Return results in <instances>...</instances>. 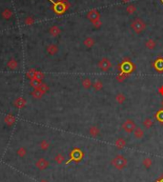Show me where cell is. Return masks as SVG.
Wrapping results in <instances>:
<instances>
[{
    "label": "cell",
    "instance_id": "9a60e30c",
    "mask_svg": "<svg viewBox=\"0 0 163 182\" xmlns=\"http://www.w3.org/2000/svg\"><path fill=\"white\" fill-rule=\"evenodd\" d=\"M145 47H146V49L153 51L155 49V47H157V42H155L153 38H150L145 42Z\"/></svg>",
    "mask_w": 163,
    "mask_h": 182
},
{
    "label": "cell",
    "instance_id": "2e32d148",
    "mask_svg": "<svg viewBox=\"0 0 163 182\" xmlns=\"http://www.w3.org/2000/svg\"><path fill=\"white\" fill-rule=\"evenodd\" d=\"M49 32H50V34L52 36L56 37V36H58L61 33V30H60L59 27H57V26L54 25L53 27H51L50 30H49Z\"/></svg>",
    "mask_w": 163,
    "mask_h": 182
},
{
    "label": "cell",
    "instance_id": "4fadbf2b",
    "mask_svg": "<svg viewBox=\"0 0 163 182\" xmlns=\"http://www.w3.org/2000/svg\"><path fill=\"white\" fill-rule=\"evenodd\" d=\"M13 105L15 106L16 108H23V107H25V105H26V99L25 98H23V97H18V98H16L15 102H13Z\"/></svg>",
    "mask_w": 163,
    "mask_h": 182
},
{
    "label": "cell",
    "instance_id": "484cf974",
    "mask_svg": "<svg viewBox=\"0 0 163 182\" xmlns=\"http://www.w3.org/2000/svg\"><path fill=\"white\" fill-rule=\"evenodd\" d=\"M36 74H37V71L36 70H34V69H30L29 71L27 72V77L29 78L30 80H32V79H34L36 76Z\"/></svg>",
    "mask_w": 163,
    "mask_h": 182
},
{
    "label": "cell",
    "instance_id": "d590c367",
    "mask_svg": "<svg viewBox=\"0 0 163 182\" xmlns=\"http://www.w3.org/2000/svg\"><path fill=\"white\" fill-rule=\"evenodd\" d=\"M127 77V74H124V73H121L120 74H118L116 76V80L118 82H123V80L125 79Z\"/></svg>",
    "mask_w": 163,
    "mask_h": 182
},
{
    "label": "cell",
    "instance_id": "5b68a950",
    "mask_svg": "<svg viewBox=\"0 0 163 182\" xmlns=\"http://www.w3.org/2000/svg\"><path fill=\"white\" fill-rule=\"evenodd\" d=\"M70 7V4H69L68 1L66 0H60L56 3H54V11L57 13H63L65 11H67Z\"/></svg>",
    "mask_w": 163,
    "mask_h": 182
},
{
    "label": "cell",
    "instance_id": "ffe728a7",
    "mask_svg": "<svg viewBox=\"0 0 163 182\" xmlns=\"http://www.w3.org/2000/svg\"><path fill=\"white\" fill-rule=\"evenodd\" d=\"M125 100H126V97L122 94V92H118V94L116 95V102L117 103V104L122 105L123 103L125 102Z\"/></svg>",
    "mask_w": 163,
    "mask_h": 182
},
{
    "label": "cell",
    "instance_id": "f1b7e54d",
    "mask_svg": "<svg viewBox=\"0 0 163 182\" xmlns=\"http://www.w3.org/2000/svg\"><path fill=\"white\" fill-rule=\"evenodd\" d=\"M39 146H40L41 150H43V151H47L48 149L50 148V143L48 142L47 140H42V141L40 142Z\"/></svg>",
    "mask_w": 163,
    "mask_h": 182
},
{
    "label": "cell",
    "instance_id": "cb8c5ba5",
    "mask_svg": "<svg viewBox=\"0 0 163 182\" xmlns=\"http://www.w3.org/2000/svg\"><path fill=\"white\" fill-rule=\"evenodd\" d=\"M142 165H143L146 169H150L153 165V160L150 157H145V158L142 160Z\"/></svg>",
    "mask_w": 163,
    "mask_h": 182
},
{
    "label": "cell",
    "instance_id": "83f0119b",
    "mask_svg": "<svg viewBox=\"0 0 163 182\" xmlns=\"http://www.w3.org/2000/svg\"><path fill=\"white\" fill-rule=\"evenodd\" d=\"M54 160H55V162H56L57 164H62L65 161V157H64V156L62 154H57L56 156H55V157H54Z\"/></svg>",
    "mask_w": 163,
    "mask_h": 182
},
{
    "label": "cell",
    "instance_id": "74e56055",
    "mask_svg": "<svg viewBox=\"0 0 163 182\" xmlns=\"http://www.w3.org/2000/svg\"><path fill=\"white\" fill-rule=\"evenodd\" d=\"M44 76H45V74L42 73V72H38L37 71V74H36V79H38V80H42L43 78H44Z\"/></svg>",
    "mask_w": 163,
    "mask_h": 182
},
{
    "label": "cell",
    "instance_id": "7a4b0ae2",
    "mask_svg": "<svg viewBox=\"0 0 163 182\" xmlns=\"http://www.w3.org/2000/svg\"><path fill=\"white\" fill-rule=\"evenodd\" d=\"M131 28L136 33H140L146 29V23H145L141 18L134 19L131 23Z\"/></svg>",
    "mask_w": 163,
    "mask_h": 182
},
{
    "label": "cell",
    "instance_id": "8fae6325",
    "mask_svg": "<svg viewBox=\"0 0 163 182\" xmlns=\"http://www.w3.org/2000/svg\"><path fill=\"white\" fill-rule=\"evenodd\" d=\"M47 53L50 54V56H54L58 53V47L55 44H50V45L47 46Z\"/></svg>",
    "mask_w": 163,
    "mask_h": 182
},
{
    "label": "cell",
    "instance_id": "60d3db41",
    "mask_svg": "<svg viewBox=\"0 0 163 182\" xmlns=\"http://www.w3.org/2000/svg\"><path fill=\"white\" fill-rule=\"evenodd\" d=\"M162 1H163V0H162Z\"/></svg>",
    "mask_w": 163,
    "mask_h": 182
},
{
    "label": "cell",
    "instance_id": "e575fe53",
    "mask_svg": "<svg viewBox=\"0 0 163 182\" xmlns=\"http://www.w3.org/2000/svg\"><path fill=\"white\" fill-rule=\"evenodd\" d=\"M155 117H157V120H159L160 122H163V110H160V111H158L157 114H155Z\"/></svg>",
    "mask_w": 163,
    "mask_h": 182
},
{
    "label": "cell",
    "instance_id": "d6a6232c",
    "mask_svg": "<svg viewBox=\"0 0 163 182\" xmlns=\"http://www.w3.org/2000/svg\"><path fill=\"white\" fill-rule=\"evenodd\" d=\"M40 84H41V81L36 79V78H34V79H32L30 81V85L32 86L33 89H37L38 86H39Z\"/></svg>",
    "mask_w": 163,
    "mask_h": 182
},
{
    "label": "cell",
    "instance_id": "1f68e13d",
    "mask_svg": "<svg viewBox=\"0 0 163 182\" xmlns=\"http://www.w3.org/2000/svg\"><path fill=\"white\" fill-rule=\"evenodd\" d=\"M16 154H17V156H18L24 157L27 154V150L24 148V147H20V148L16 151Z\"/></svg>",
    "mask_w": 163,
    "mask_h": 182
},
{
    "label": "cell",
    "instance_id": "f35d334b",
    "mask_svg": "<svg viewBox=\"0 0 163 182\" xmlns=\"http://www.w3.org/2000/svg\"><path fill=\"white\" fill-rule=\"evenodd\" d=\"M158 92H159V94H160L161 95H163V86H161L160 88H159V90H158Z\"/></svg>",
    "mask_w": 163,
    "mask_h": 182
},
{
    "label": "cell",
    "instance_id": "277c9868",
    "mask_svg": "<svg viewBox=\"0 0 163 182\" xmlns=\"http://www.w3.org/2000/svg\"><path fill=\"white\" fill-rule=\"evenodd\" d=\"M112 66H113V64L108 57H102L98 63V69L101 70L102 72H108L110 69L112 68Z\"/></svg>",
    "mask_w": 163,
    "mask_h": 182
},
{
    "label": "cell",
    "instance_id": "d6986e66",
    "mask_svg": "<svg viewBox=\"0 0 163 182\" xmlns=\"http://www.w3.org/2000/svg\"><path fill=\"white\" fill-rule=\"evenodd\" d=\"M83 44H84V46L86 48H92L93 45L95 44V40L93 38V37H86L83 41Z\"/></svg>",
    "mask_w": 163,
    "mask_h": 182
},
{
    "label": "cell",
    "instance_id": "4316f807",
    "mask_svg": "<svg viewBox=\"0 0 163 182\" xmlns=\"http://www.w3.org/2000/svg\"><path fill=\"white\" fill-rule=\"evenodd\" d=\"M43 94H42V92H41L39 90H37V89H34V90L32 92V97H34L36 99H40L43 97Z\"/></svg>",
    "mask_w": 163,
    "mask_h": 182
},
{
    "label": "cell",
    "instance_id": "9c48e42d",
    "mask_svg": "<svg viewBox=\"0 0 163 182\" xmlns=\"http://www.w3.org/2000/svg\"><path fill=\"white\" fill-rule=\"evenodd\" d=\"M83 156L82 152L79 149H75L71 154V160H76L79 161Z\"/></svg>",
    "mask_w": 163,
    "mask_h": 182
},
{
    "label": "cell",
    "instance_id": "3957f363",
    "mask_svg": "<svg viewBox=\"0 0 163 182\" xmlns=\"http://www.w3.org/2000/svg\"><path fill=\"white\" fill-rule=\"evenodd\" d=\"M121 127H122V130L125 133H133L134 131L137 128V124H136V122H134L133 119L128 118V119H126L125 121L122 123V126H121Z\"/></svg>",
    "mask_w": 163,
    "mask_h": 182
},
{
    "label": "cell",
    "instance_id": "ab89813d",
    "mask_svg": "<svg viewBox=\"0 0 163 182\" xmlns=\"http://www.w3.org/2000/svg\"><path fill=\"white\" fill-rule=\"evenodd\" d=\"M40 182H48V181H46V180H41Z\"/></svg>",
    "mask_w": 163,
    "mask_h": 182
},
{
    "label": "cell",
    "instance_id": "5bb4252c",
    "mask_svg": "<svg viewBox=\"0 0 163 182\" xmlns=\"http://www.w3.org/2000/svg\"><path fill=\"white\" fill-rule=\"evenodd\" d=\"M100 133V130L98 127L96 126H92L89 128V135H91L92 137H96L98 136Z\"/></svg>",
    "mask_w": 163,
    "mask_h": 182
},
{
    "label": "cell",
    "instance_id": "8992f818",
    "mask_svg": "<svg viewBox=\"0 0 163 182\" xmlns=\"http://www.w3.org/2000/svg\"><path fill=\"white\" fill-rule=\"evenodd\" d=\"M50 165V163H49V161H48L47 159H45V158H40V159H38L36 161V166L37 169H39V170H45V169H47L48 167H49Z\"/></svg>",
    "mask_w": 163,
    "mask_h": 182
},
{
    "label": "cell",
    "instance_id": "836d02e7",
    "mask_svg": "<svg viewBox=\"0 0 163 182\" xmlns=\"http://www.w3.org/2000/svg\"><path fill=\"white\" fill-rule=\"evenodd\" d=\"M24 23L26 24V25H28V26H31V25H33V24L34 23V18L33 16H31V15H29V16H27L25 19H24Z\"/></svg>",
    "mask_w": 163,
    "mask_h": 182
},
{
    "label": "cell",
    "instance_id": "f546056e",
    "mask_svg": "<svg viewBox=\"0 0 163 182\" xmlns=\"http://www.w3.org/2000/svg\"><path fill=\"white\" fill-rule=\"evenodd\" d=\"M136 11H137V7H136V5H133V4H131V5H129L126 8V12H127V13H129V15H133V13H136Z\"/></svg>",
    "mask_w": 163,
    "mask_h": 182
},
{
    "label": "cell",
    "instance_id": "d4e9b609",
    "mask_svg": "<svg viewBox=\"0 0 163 182\" xmlns=\"http://www.w3.org/2000/svg\"><path fill=\"white\" fill-rule=\"evenodd\" d=\"M93 89H95L96 92L101 91L102 89H103V83H102V81L101 80H95L93 83Z\"/></svg>",
    "mask_w": 163,
    "mask_h": 182
},
{
    "label": "cell",
    "instance_id": "4dcf8cb0",
    "mask_svg": "<svg viewBox=\"0 0 163 182\" xmlns=\"http://www.w3.org/2000/svg\"><path fill=\"white\" fill-rule=\"evenodd\" d=\"M37 90H39L42 94H45V92H47L48 90H49V87H48V85L47 84H45V83H41L39 86H38V88H37Z\"/></svg>",
    "mask_w": 163,
    "mask_h": 182
},
{
    "label": "cell",
    "instance_id": "52a82bcc",
    "mask_svg": "<svg viewBox=\"0 0 163 182\" xmlns=\"http://www.w3.org/2000/svg\"><path fill=\"white\" fill-rule=\"evenodd\" d=\"M154 68L155 71H157L158 73H162L163 72V57H158L155 60L154 62Z\"/></svg>",
    "mask_w": 163,
    "mask_h": 182
},
{
    "label": "cell",
    "instance_id": "e0dca14e",
    "mask_svg": "<svg viewBox=\"0 0 163 182\" xmlns=\"http://www.w3.org/2000/svg\"><path fill=\"white\" fill-rule=\"evenodd\" d=\"M7 67H8L10 70H16V69L18 68V62H17V60L15 59V58H12V59H10L8 61V63H7Z\"/></svg>",
    "mask_w": 163,
    "mask_h": 182
},
{
    "label": "cell",
    "instance_id": "ba28073f",
    "mask_svg": "<svg viewBox=\"0 0 163 182\" xmlns=\"http://www.w3.org/2000/svg\"><path fill=\"white\" fill-rule=\"evenodd\" d=\"M87 17H88V19L91 20L92 22H95V21H96V20L100 19V15L96 10H92V11H90L87 13Z\"/></svg>",
    "mask_w": 163,
    "mask_h": 182
},
{
    "label": "cell",
    "instance_id": "8d00e7d4",
    "mask_svg": "<svg viewBox=\"0 0 163 182\" xmlns=\"http://www.w3.org/2000/svg\"><path fill=\"white\" fill-rule=\"evenodd\" d=\"M93 27H95V29H99L100 27L102 26V22H101V20L98 19V20H96V21L93 22Z\"/></svg>",
    "mask_w": 163,
    "mask_h": 182
},
{
    "label": "cell",
    "instance_id": "44dd1931",
    "mask_svg": "<svg viewBox=\"0 0 163 182\" xmlns=\"http://www.w3.org/2000/svg\"><path fill=\"white\" fill-rule=\"evenodd\" d=\"M81 84H82V86H83V88L86 89V90H89L90 88L93 87V83H92V81H91V79H90V78H88V77L84 78V79L82 80Z\"/></svg>",
    "mask_w": 163,
    "mask_h": 182
},
{
    "label": "cell",
    "instance_id": "30bf717a",
    "mask_svg": "<svg viewBox=\"0 0 163 182\" xmlns=\"http://www.w3.org/2000/svg\"><path fill=\"white\" fill-rule=\"evenodd\" d=\"M114 145H116V148L117 150H122L125 148V146L127 145V142L126 140L122 138V137H120V138H117L116 140V142H114Z\"/></svg>",
    "mask_w": 163,
    "mask_h": 182
},
{
    "label": "cell",
    "instance_id": "6da1fadb",
    "mask_svg": "<svg viewBox=\"0 0 163 182\" xmlns=\"http://www.w3.org/2000/svg\"><path fill=\"white\" fill-rule=\"evenodd\" d=\"M111 164H112L114 169L121 171V170L125 169V168L127 167L128 160H127V158L125 156H122V154H117V156H116L112 159Z\"/></svg>",
    "mask_w": 163,
    "mask_h": 182
},
{
    "label": "cell",
    "instance_id": "7402d4cb",
    "mask_svg": "<svg viewBox=\"0 0 163 182\" xmlns=\"http://www.w3.org/2000/svg\"><path fill=\"white\" fill-rule=\"evenodd\" d=\"M5 122H6V124H7V125L11 126V125H13V123L15 122V116H13L12 114L7 115H6V117H5Z\"/></svg>",
    "mask_w": 163,
    "mask_h": 182
},
{
    "label": "cell",
    "instance_id": "603a6c76",
    "mask_svg": "<svg viewBox=\"0 0 163 182\" xmlns=\"http://www.w3.org/2000/svg\"><path fill=\"white\" fill-rule=\"evenodd\" d=\"M153 125H154V121H153L151 118L147 117V118H145L143 120V126H144V128L146 130L151 129L153 127Z\"/></svg>",
    "mask_w": 163,
    "mask_h": 182
},
{
    "label": "cell",
    "instance_id": "7c38bea8",
    "mask_svg": "<svg viewBox=\"0 0 163 182\" xmlns=\"http://www.w3.org/2000/svg\"><path fill=\"white\" fill-rule=\"evenodd\" d=\"M133 133H134V136L136 139H142L145 135L144 130H142L141 128H139V127H137Z\"/></svg>",
    "mask_w": 163,
    "mask_h": 182
},
{
    "label": "cell",
    "instance_id": "ac0fdd59",
    "mask_svg": "<svg viewBox=\"0 0 163 182\" xmlns=\"http://www.w3.org/2000/svg\"><path fill=\"white\" fill-rule=\"evenodd\" d=\"M1 15L2 17L4 19L6 20H9V19H11L12 18V16H13V11L11 9H9V8H6L3 10V12L1 13Z\"/></svg>",
    "mask_w": 163,
    "mask_h": 182
}]
</instances>
